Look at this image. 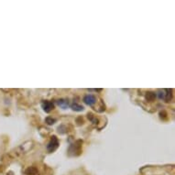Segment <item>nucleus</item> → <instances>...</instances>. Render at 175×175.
<instances>
[{
	"label": "nucleus",
	"mask_w": 175,
	"mask_h": 175,
	"mask_svg": "<svg viewBox=\"0 0 175 175\" xmlns=\"http://www.w3.org/2000/svg\"><path fill=\"white\" fill-rule=\"evenodd\" d=\"M165 90H166V96H165L164 100L170 101L171 98V90H170V89H165Z\"/></svg>",
	"instance_id": "nucleus-10"
},
{
	"label": "nucleus",
	"mask_w": 175,
	"mask_h": 175,
	"mask_svg": "<svg viewBox=\"0 0 175 175\" xmlns=\"http://www.w3.org/2000/svg\"><path fill=\"white\" fill-rule=\"evenodd\" d=\"M59 147V140L58 139L56 138L55 136L51 137V139L50 140V142L48 143L47 145V149L49 152H53L54 150L57 149V148Z\"/></svg>",
	"instance_id": "nucleus-2"
},
{
	"label": "nucleus",
	"mask_w": 175,
	"mask_h": 175,
	"mask_svg": "<svg viewBox=\"0 0 175 175\" xmlns=\"http://www.w3.org/2000/svg\"><path fill=\"white\" fill-rule=\"evenodd\" d=\"M45 121H46V123L48 125H53L55 122H56V120L54 118H52L51 117H46V119H45Z\"/></svg>",
	"instance_id": "nucleus-11"
},
{
	"label": "nucleus",
	"mask_w": 175,
	"mask_h": 175,
	"mask_svg": "<svg viewBox=\"0 0 175 175\" xmlns=\"http://www.w3.org/2000/svg\"><path fill=\"white\" fill-rule=\"evenodd\" d=\"M41 106L43 110L46 112V113H50L53 108H54V105L52 104V102L48 101V100H45L41 103Z\"/></svg>",
	"instance_id": "nucleus-4"
},
{
	"label": "nucleus",
	"mask_w": 175,
	"mask_h": 175,
	"mask_svg": "<svg viewBox=\"0 0 175 175\" xmlns=\"http://www.w3.org/2000/svg\"><path fill=\"white\" fill-rule=\"evenodd\" d=\"M82 141L77 140L75 143H73V145H71L69 149V154L73 156H77L81 153V148H82Z\"/></svg>",
	"instance_id": "nucleus-1"
},
{
	"label": "nucleus",
	"mask_w": 175,
	"mask_h": 175,
	"mask_svg": "<svg viewBox=\"0 0 175 175\" xmlns=\"http://www.w3.org/2000/svg\"><path fill=\"white\" fill-rule=\"evenodd\" d=\"M25 173L27 175H37L38 174V170L35 168V167H29V168H28L26 170Z\"/></svg>",
	"instance_id": "nucleus-6"
},
{
	"label": "nucleus",
	"mask_w": 175,
	"mask_h": 175,
	"mask_svg": "<svg viewBox=\"0 0 175 175\" xmlns=\"http://www.w3.org/2000/svg\"><path fill=\"white\" fill-rule=\"evenodd\" d=\"M156 94L153 93V92H147L146 95H145V98H146V100L149 101V102H152V101H154L155 100V98H156Z\"/></svg>",
	"instance_id": "nucleus-5"
},
{
	"label": "nucleus",
	"mask_w": 175,
	"mask_h": 175,
	"mask_svg": "<svg viewBox=\"0 0 175 175\" xmlns=\"http://www.w3.org/2000/svg\"><path fill=\"white\" fill-rule=\"evenodd\" d=\"M158 96H159V99H165V96H166V90L164 89V90H159V92H158Z\"/></svg>",
	"instance_id": "nucleus-9"
},
{
	"label": "nucleus",
	"mask_w": 175,
	"mask_h": 175,
	"mask_svg": "<svg viewBox=\"0 0 175 175\" xmlns=\"http://www.w3.org/2000/svg\"><path fill=\"white\" fill-rule=\"evenodd\" d=\"M71 107L73 108V110L77 111V112L83 111V109H85V108H83V105H78L77 103H73V104H72V105H71Z\"/></svg>",
	"instance_id": "nucleus-7"
},
{
	"label": "nucleus",
	"mask_w": 175,
	"mask_h": 175,
	"mask_svg": "<svg viewBox=\"0 0 175 175\" xmlns=\"http://www.w3.org/2000/svg\"><path fill=\"white\" fill-rule=\"evenodd\" d=\"M57 103H58V105L60 106L62 108H63V109H66L68 106H69V103H68V101L67 100H64V99H60V100H58L57 101Z\"/></svg>",
	"instance_id": "nucleus-8"
},
{
	"label": "nucleus",
	"mask_w": 175,
	"mask_h": 175,
	"mask_svg": "<svg viewBox=\"0 0 175 175\" xmlns=\"http://www.w3.org/2000/svg\"><path fill=\"white\" fill-rule=\"evenodd\" d=\"M83 102L88 105H94L96 103V97L94 95H86L83 97Z\"/></svg>",
	"instance_id": "nucleus-3"
}]
</instances>
